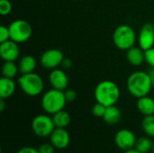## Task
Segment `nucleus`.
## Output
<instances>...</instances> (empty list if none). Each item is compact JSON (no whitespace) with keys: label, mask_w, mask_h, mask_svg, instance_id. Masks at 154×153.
Masks as SVG:
<instances>
[{"label":"nucleus","mask_w":154,"mask_h":153,"mask_svg":"<svg viewBox=\"0 0 154 153\" xmlns=\"http://www.w3.org/2000/svg\"><path fill=\"white\" fill-rule=\"evenodd\" d=\"M67 100L64 95V91L51 88L43 93L41 99V106L43 111L48 115H54L57 112L63 110Z\"/></svg>","instance_id":"nucleus-3"},{"label":"nucleus","mask_w":154,"mask_h":153,"mask_svg":"<svg viewBox=\"0 0 154 153\" xmlns=\"http://www.w3.org/2000/svg\"><path fill=\"white\" fill-rule=\"evenodd\" d=\"M64 95L67 102H74L77 98V92L73 89H66L64 91Z\"/></svg>","instance_id":"nucleus-28"},{"label":"nucleus","mask_w":154,"mask_h":153,"mask_svg":"<svg viewBox=\"0 0 154 153\" xmlns=\"http://www.w3.org/2000/svg\"><path fill=\"white\" fill-rule=\"evenodd\" d=\"M137 43L144 51L154 47V24L145 23L137 36Z\"/></svg>","instance_id":"nucleus-10"},{"label":"nucleus","mask_w":154,"mask_h":153,"mask_svg":"<svg viewBox=\"0 0 154 153\" xmlns=\"http://www.w3.org/2000/svg\"><path fill=\"white\" fill-rule=\"evenodd\" d=\"M51 143L58 150L66 149L70 143V135L66 128H55L50 136Z\"/></svg>","instance_id":"nucleus-13"},{"label":"nucleus","mask_w":154,"mask_h":153,"mask_svg":"<svg viewBox=\"0 0 154 153\" xmlns=\"http://www.w3.org/2000/svg\"><path fill=\"white\" fill-rule=\"evenodd\" d=\"M19 43L8 40L0 43V57L4 61H15L20 56Z\"/></svg>","instance_id":"nucleus-12"},{"label":"nucleus","mask_w":154,"mask_h":153,"mask_svg":"<svg viewBox=\"0 0 154 153\" xmlns=\"http://www.w3.org/2000/svg\"><path fill=\"white\" fill-rule=\"evenodd\" d=\"M153 87L152 80L148 72L143 70L134 71L126 80V88L131 96L140 98L148 96Z\"/></svg>","instance_id":"nucleus-1"},{"label":"nucleus","mask_w":154,"mask_h":153,"mask_svg":"<svg viewBox=\"0 0 154 153\" xmlns=\"http://www.w3.org/2000/svg\"><path fill=\"white\" fill-rule=\"evenodd\" d=\"M13 9L12 3L10 0H0V14L3 16L8 15Z\"/></svg>","instance_id":"nucleus-23"},{"label":"nucleus","mask_w":154,"mask_h":153,"mask_svg":"<svg viewBox=\"0 0 154 153\" xmlns=\"http://www.w3.org/2000/svg\"><path fill=\"white\" fill-rule=\"evenodd\" d=\"M10 40V32L8 26L1 25L0 26V43Z\"/></svg>","instance_id":"nucleus-25"},{"label":"nucleus","mask_w":154,"mask_h":153,"mask_svg":"<svg viewBox=\"0 0 154 153\" xmlns=\"http://www.w3.org/2000/svg\"><path fill=\"white\" fill-rule=\"evenodd\" d=\"M126 60L134 67H139L145 61V51L139 46H134L126 50Z\"/></svg>","instance_id":"nucleus-14"},{"label":"nucleus","mask_w":154,"mask_h":153,"mask_svg":"<svg viewBox=\"0 0 154 153\" xmlns=\"http://www.w3.org/2000/svg\"><path fill=\"white\" fill-rule=\"evenodd\" d=\"M113 42L121 50H127L134 47L137 41L134 29L128 24H120L113 32Z\"/></svg>","instance_id":"nucleus-4"},{"label":"nucleus","mask_w":154,"mask_h":153,"mask_svg":"<svg viewBox=\"0 0 154 153\" xmlns=\"http://www.w3.org/2000/svg\"><path fill=\"white\" fill-rule=\"evenodd\" d=\"M121 91L118 85L112 80H102L95 87L94 97L96 102L104 106H115L120 98Z\"/></svg>","instance_id":"nucleus-2"},{"label":"nucleus","mask_w":154,"mask_h":153,"mask_svg":"<svg viewBox=\"0 0 154 153\" xmlns=\"http://www.w3.org/2000/svg\"><path fill=\"white\" fill-rule=\"evenodd\" d=\"M52 116L48 114L38 115L32 121V130L33 133L41 138L50 137L55 129Z\"/></svg>","instance_id":"nucleus-7"},{"label":"nucleus","mask_w":154,"mask_h":153,"mask_svg":"<svg viewBox=\"0 0 154 153\" xmlns=\"http://www.w3.org/2000/svg\"><path fill=\"white\" fill-rule=\"evenodd\" d=\"M48 79L52 88L61 90V91H65L68 88L69 78L63 69L57 68V69H51L49 74Z\"/></svg>","instance_id":"nucleus-11"},{"label":"nucleus","mask_w":154,"mask_h":153,"mask_svg":"<svg viewBox=\"0 0 154 153\" xmlns=\"http://www.w3.org/2000/svg\"><path fill=\"white\" fill-rule=\"evenodd\" d=\"M10 32V40L17 42L23 43L27 41L32 34V28L30 23L23 19H16L8 25Z\"/></svg>","instance_id":"nucleus-6"},{"label":"nucleus","mask_w":154,"mask_h":153,"mask_svg":"<svg viewBox=\"0 0 154 153\" xmlns=\"http://www.w3.org/2000/svg\"><path fill=\"white\" fill-rule=\"evenodd\" d=\"M17 153H39L38 149H35L34 147L32 146H25L21 148Z\"/></svg>","instance_id":"nucleus-29"},{"label":"nucleus","mask_w":154,"mask_h":153,"mask_svg":"<svg viewBox=\"0 0 154 153\" xmlns=\"http://www.w3.org/2000/svg\"><path fill=\"white\" fill-rule=\"evenodd\" d=\"M52 120L56 128H66L71 122V116L63 109L52 115Z\"/></svg>","instance_id":"nucleus-19"},{"label":"nucleus","mask_w":154,"mask_h":153,"mask_svg":"<svg viewBox=\"0 0 154 153\" xmlns=\"http://www.w3.org/2000/svg\"><path fill=\"white\" fill-rule=\"evenodd\" d=\"M16 86L14 78L2 77L0 78V98L7 99L11 97L16 90Z\"/></svg>","instance_id":"nucleus-15"},{"label":"nucleus","mask_w":154,"mask_h":153,"mask_svg":"<svg viewBox=\"0 0 154 153\" xmlns=\"http://www.w3.org/2000/svg\"><path fill=\"white\" fill-rule=\"evenodd\" d=\"M2 77L8 78H14L17 77L19 72L18 64L15 63V61H4V64L1 69Z\"/></svg>","instance_id":"nucleus-20"},{"label":"nucleus","mask_w":154,"mask_h":153,"mask_svg":"<svg viewBox=\"0 0 154 153\" xmlns=\"http://www.w3.org/2000/svg\"><path fill=\"white\" fill-rule=\"evenodd\" d=\"M5 99H2V98H0V111H1V112H4L5 107Z\"/></svg>","instance_id":"nucleus-31"},{"label":"nucleus","mask_w":154,"mask_h":153,"mask_svg":"<svg viewBox=\"0 0 154 153\" xmlns=\"http://www.w3.org/2000/svg\"><path fill=\"white\" fill-rule=\"evenodd\" d=\"M152 145L153 142H152L151 137L143 136L137 139L134 148L141 153H148L152 151Z\"/></svg>","instance_id":"nucleus-21"},{"label":"nucleus","mask_w":154,"mask_h":153,"mask_svg":"<svg viewBox=\"0 0 154 153\" xmlns=\"http://www.w3.org/2000/svg\"><path fill=\"white\" fill-rule=\"evenodd\" d=\"M106 106L100 104V103H96L93 107H92V114L94 116L96 117H98V118H103L105 113H106Z\"/></svg>","instance_id":"nucleus-24"},{"label":"nucleus","mask_w":154,"mask_h":153,"mask_svg":"<svg viewBox=\"0 0 154 153\" xmlns=\"http://www.w3.org/2000/svg\"><path fill=\"white\" fill-rule=\"evenodd\" d=\"M17 84L26 96L32 97L41 95L44 89L43 79L35 72L22 74L17 79Z\"/></svg>","instance_id":"nucleus-5"},{"label":"nucleus","mask_w":154,"mask_h":153,"mask_svg":"<svg viewBox=\"0 0 154 153\" xmlns=\"http://www.w3.org/2000/svg\"><path fill=\"white\" fill-rule=\"evenodd\" d=\"M153 86H154V85H153Z\"/></svg>","instance_id":"nucleus-35"},{"label":"nucleus","mask_w":154,"mask_h":153,"mask_svg":"<svg viewBox=\"0 0 154 153\" xmlns=\"http://www.w3.org/2000/svg\"><path fill=\"white\" fill-rule=\"evenodd\" d=\"M121 118H122V112L116 105L107 106L106 109V113L103 116V120L107 124H111V125L118 124Z\"/></svg>","instance_id":"nucleus-18"},{"label":"nucleus","mask_w":154,"mask_h":153,"mask_svg":"<svg viewBox=\"0 0 154 153\" xmlns=\"http://www.w3.org/2000/svg\"><path fill=\"white\" fill-rule=\"evenodd\" d=\"M61 66H62V68H63V69H69V68L72 66V61H71V60H70V59H69V58H64V60H63V61H62Z\"/></svg>","instance_id":"nucleus-30"},{"label":"nucleus","mask_w":154,"mask_h":153,"mask_svg":"<svg viewBox=\"0 0 154 153\" xmlns=\"http://www.w3.org/2000/svg\"><path fill=\"white\" fill-rule=\"evenodd\" d=\"M137 138L134 132L128 129H121L115 135V143L121 151H128L135 147Z\"/></svg>","instance_id":"nucleus-9"},{"label":"nucleus","mask_w":154,"mask_h":153,"mask_svg":"<svg viewBox=\"0 0 154 153\" xmlns=\"http://www.w3.org/2000/svg\"><path fill=\"white\" fill-rule=\"evenodd\" d=\"M142 129L147 136L154 138V115H147L143 118Z\"/></svg>","instance_id":"nucleus-22"},{"label":"nucleus","mask_w":154,"mask_h":153,"mask_svg":"<svg viewBox=\"0 0 154 153\" xmlns=\"http://www.w3.org/2000/svg\"><path fill=\"white\" fill-rule=\"evenodd\" d=\"M136 106L143 116L154 115V99L149 96V95L137 98Z\"/></svg>","instance_id":"nucleus-16"},{"label":"nucleus","mask_w":154,"mask_h":153,"mask_svg":"<svg viewBox=\"0 0 154 153\" xmlns=\"http://www.w3.org/2000/svg\"><path fill=\"white\" fill-rule=\"evenodd\" d=\"M145 62L151 68H154V47L145 50Z\"/></svg>","instance_id":"nucleus-26"},{"label":"nucleus","mask_w":154,"mask_h":153,"mask_svg":"<svg viewBox=\"0 0 154 153\" xmlns=\"http://www.w3.org/2000/svg\"><path fill=\"white\" fill-rule=\"evenodd\" d=\"M18 68L20 74H28L34 72L36 67H37V61L36 59L32 55H24L22 58H20L18 61Z\"/></svg>","instance_id":"nucleus-17"},{"label":"nucleus","mask_w":154,"mask_h":153,"mask_svg":"<svg viewBox=\"0 0 154 153\" xmlns=\"http://www.w3.org/2000/svg\"><path fill=\"white\" fill-rule=\"evenodd\" d=\"M63 52L59 49H49L43 51L40 57V64L46 69H54L59 68L64 60Z\"/></svg>","instance_id":"nucleus-8"},{"label":"nucleus","mask_w":154,"mask_h":153,"mask_svg":"<svg viewBox=\"0 0 154 153\" xmlns=\"http://www.w3.org/2000/svg\"><path fill=\"white\" fill-rule=\"evenodd\" d=\"M148 73H149V75H150V77H151V78L152 80V83H153L154 85V68H151V69L148 71Z\"/></svg>","instance_id":"nucleus-32"},{"label":"nucleus","mask_w":154,"mask_h":153,"mask_svg":"<svg viewBox=\"0 0 154 153\" xmlns=\"http://www.w3.org/2000/svg\"><path fill=\"white\" fill-rule=\"evenodd\" d=\"M152 152L154 153V142H153V145H152Z\"/></svg>","instance_id":"nucleus-34"},{"label":"nucleus","mask_w":154,"mask_h":153,"mask_svg":"<svg viewBox=\"0 0 154 153\" xmlns=\"http://www.w3.org/2000/svg\"><path fill=\"white\" fill-rule=\"evenodd\" d=\"M38 151H39V153H54L55 152V147L51 142L43 143L39 146Z\"/></svg>","instance_id":"nucleus-27"},{"label":"nucleus","mask_w":154,"mask_h":153,"mask_svg":"<svg viewBox=\"0 0 154 153\" xmlns=\"http://www.w3.org/2000/svg\"><path fill=\"white\" fill-rule=\"evenodd\" d=\"M124 153H141V152H140V151H138L135 148H134V149H131V150H128V151H124Z\"/></svg>","instance_id":"nucleus-33"}]
</instances>
